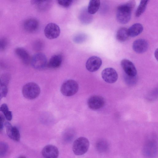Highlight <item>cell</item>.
<instances>
[{
    "mask_svg": "<svg viewBox=\"0 0 158 158\" xmlns=\"http://www.w3.org/2000/svg\"><path fill=\"white\" fill-rule=\"evenodd\" d=\"M135 4V1L130 0L118 6L116 12V18L118 21L122 24L128 23L131 18V11Z\"/></svg>",
    "mask_w": 158,
    "mask_h": 158,
    "instance_id": "1",
    "label": "cell"
},
{
    "mask_svg": "<svg viewBox=\"0 0 158 158\" xmlns=\"http://www.w3.org/2000/svg\"><path fill=\"white\" fill-rule=\"evenodd\" d=\"M40 92L39 86L33 82L26 84L23 86L22 89L23 96L29 100L34 99L37 98L40 94Z\"/></svg>",
    "mask_w": 158,
    "mask_h": 158,
    "instance_id": "2",
    "label": "cell"
},
{
    "mask_svg": "<svg viewBox=\"0 0 158 158\" xmlns=\"http://www.w3.org/2000/svg\"><path fill=\"white\" fill-rule=\"evenodd\" d=\"M89 143L88 139L84 137H80L76 139L73 145V150L77 155H81L88 151Z\"/></svg>",
    "mask_w": 158,
    "mask_h": 158,
    "instance_id": "3",
    "label": "cell"
},
{
    "mask_svg": "<svg viewBox=\"0 0 158 158\" xmlns=\"http://www.w3.org/2000/svg\"><path fill=\"white\" fill-rule=\"evenodd\" d=\"M79 85L75 81L69 79L64 81L60 89L62 94L66 96H71L76 94L78 91Z\"/></svg>",
    "mask_w": 158,
    "mask_h": 158,
    "instance_id": "4",
    "label": "cell"
},
{
    "mask_svg": "<svg viewBox=\"0 0 158 158\" xmlns=\"http://www.w3.org/2000/svg\"><path fill=\"white\" fill-rule=\"evenodd\" d=\"M48 61L45 55L41 52L35 54L31 58V64L35 69L41 70L47 67Z\"/></svg>",
    "mask_w": 158,
    "mask_h": 158,
    "instance_id": "5",
    "label": "cell"
},
{
    "mask_svg": "<svg viewBox=\"0 0 158 158\" xmlns=\"http://www.w3.org/2000/svg\"><path fill=\"white\" fill-rule=\"evenodd\" d=\"M44 32L47 38L49 39H53L59 37L60 31L59 27L57 24L50 23L45 27Z\"/></svg>",
    "mask_w": 158,
    "mask_h": 158,
    "instance_id": "6",
    "label": "cell"
},
{
    "mask_svg": "<svg viewBox=\"0 0 158 158\" xmlns=\"http://www.w3.org/2000/svg\"><path fill=\"white\" fill-rule=\"evenodd\" d=\"M101 74L103 80L109 83L115 82L118 78V75L117 72L112 68L105 69L102 71Z\"/></svg>",
    "mask_w": 158,
    "mask_h": 158,
    "instance_id": "7",
    "label": "cell"
},
{
    "mask_svg": "<svg viewBox=\"0 0 158 158\" xmlns=\"http://www.w3.org/2000/svg\"><path fill=\"white\" fill-rule=\"evenodd\" d=\"M87 103L90 109L97 110L103 107L105 101L103 97L100 96L93 95L88 99Z\"/></svg>",
    "mask_w": 158,
    "mask_h": 158,
    "instance_id": "8",
    "label": "cell"
},
{
    "mask_svg": "<svg viewBox=\"0 0 158 158\" xmlns=\"http://www.w3.org/2000/svg\"><path fill=\"white\" fill-rule=\"evenodd\" d=\"M102 63V60L100 57L93 56L88 59L86 63L85 66L89 71L94 72L99 69Z\"/></svg>",
    "mask_w": 158,
    "mask_h": 158,
    "instance_id": "9",
    "label": "cell"
},
{
    "mask_svg": "<svg viewBox=\"0 0 158 158\" xmlns=\"http://www.w3.org/2000/svg\"><path fill=\"white\" fill-rule=\"evenodd\" d=\"M121 66L127 76L134 77L137 75L136 68L133 63L126 59L122 60L121 62Z\"/></svg>",
    "mask_w": 158,
    "mask_h": 158,
    "instance_id": "10",
    "label": "cell"
},
{
    "mask_svg": "<svg viewBox=\"0 0 158 158\" xmlns=\"http://www.w3.org/2000/svg\"><path fill=\"white\" fill-rule=\"evenodd\" d=\"M59 151L54 145L49 144L45 146L42 151V154L44 158H57Z\"/></svg>",
    "mask_w": 158,
    "mask_h": 158,
    "instance_id": "11",
    "label": "cell"
},
{
    "mask_svg": "<svg viewBox=\"0 0 158 158\" xmlns=\"http://www.w3.org/2000/svg\"><path fill=\"white\" fill-rule=\"evenodd\" d=\"M148 47V42L143 39L135 40L132 44L134 51L138 53H143L147 50Z\"/></svg>",
    "mask_w": 158,
    "mask_h": 158,
    "instance_id": "12",
    "label": "cell"
},
{
    "mask_svg": "<svg viewBox=\"0 0 158 158\" xmlns=\"http://www.w3.org/2000/svg\"><path fill=\"white\" fill-rule=\"evenodd\" d=\"M15 53L18 57L23 64L28 65L31 63V58L27 51L23 48H17L15 51Z\"/></svg>",
    "mask_w": 158,
    "mask_h": 158,
    "instance_id": "13",
    "label": "cell"
},
{
    "mask_svg": "<svg viewBox=\"0 0 158 158\" xmlns=\"http://www.w3.org/2000/svg\"><path fill=\"white\" fill-rule=\"evenodd\" d=\"M7 134L10 138L16 141H19L20 139V134L18 128L13 126L9 122L5 123Z\"/></svg>",
    "mask_w": 158,
    "mask_h": 158,
    "instance_id": "14",
    "label": "cell"
},
{
    "mask_svg": "<svg viewBox=\"0 0 158 158\" xmlns=\"http://www.w3.org/2000/svg\"><path fill=\"white\" fill-rule=\"evenodd\" d=\"M39 27L38 21L33 18L27 19L23 23V27L27 32L33 33L36 31Z\"/></svg>",
    "mask_w": 158,
    "mask_h": 158,
    "instance_id": "15",
    "label": "cell"
},
{
    "mask_svg": "<svg viewBox=\"0 0 158 158\" xmlns=\"http://www.w3.org/2000/svg\"><path fill=\"white\" fill-rule=\"evenodd\" d=\"M62 61V56L60 54L52 56L48 62L47 67L52 69L59 68L61 65Z\"/></svg>",
    "mask_w": 158,
    "mask_h": 158,
    "instance_id": "16",
    "label": "cell"
},
{
    "mask_svg": "<svg viewBox=\"0 0 158 158\" xmlns=\"http://www.w3.org/2000/svg\"><path fill=\"white\" fill-rule=\"evenodd\" d=\"M143 30L142 25L139 23H135L128 29L129 36L135 37L140 34Z\"/></svg>",
    "mask_w": 158,
    "mask_h": 158,
    "instance_id": "17",
    "label": "cell"
},
{
    "mask_svg": "<svg viewBox=\"0 0 158 158\" xmlns=\"http://www.w3.org/2000/svg\"><path fill=\"white\" fill-rule=\"evenodd\" d=\"M100 4L99 0H91L89 1L87 11L90 15L95 14L98 10Z\"/></svg>",
    "mask_w": 158,
    "mask_h": 158,
    "instance_id": "18",
    "label": "cell"
},
{
    "mask_svg": "<svg viewBox=\"0 0 158 158\" xmlns=\"http://www.w3.org/2000/svg\"><path fill=\"white\" fill-rule=\"evenodd\" d=\"M128 29L125 27H122L119 29L116 34V38L118 40L124 42L127 40L129 37Z\"/></svg>",
    "mask_w": 158,
    "mask_h": 158,
    "instance_id": "19",
    "label": "cell"
},
{
    "mask_svg": "<svg viewBox=\"0 0 158 158\" xmlns=\"http://www.w3.org/2000/svg\"><path fill=\"white\" fill-rule=\"evenodd\" d=\"M149 1L141 0L135 13V16L139 17L145 11Z\"/></svg>",
    "mask_w": 158,
    "mask_h": 158,
    "instance_id": "20",
    "label": "cell"
},
{
    "mask_svg": "<svg viewBox=\"0 0 158 158\" xmlns=\"http://www.w3.org/2000/svg\"><path fill=\"white\" fill-rule=\"evenodd\" d=\"M0 111L3 113L7 120L10 121L12 119V112L9 110L8 106L6 104L3 103L1 105Z\"/></svg>",
    "mask_w": 158,
    "mask_h": 158,
    "instance_id": "21",
    "label": "cell"
},
{
    "mask_svg": "<svg viewBox=\"0 0 158 158\" xmlns=\"http://www.w3.org/2000/svg\"><path fill=\"white\" fill-rule=\"evenodd\" d=\"M87 12V10H84L81 12L80 16V20L83 23L87 24L90 22L91 17Z\"/></svg>",
    "mask_w": 158,
    "mask_h": 158,
    "instance_id": "22",
    "label": "cell"
},
{
    "mask_svg": "<svg viewBox=\"0 0 158 158\" xmlns=\"http://www.w3.org/2000/svg\"><path fill=\"white\" fill-rule=\"evenodd\" d=\"M96 147L98 151L100 152H104L108 149V144L106 141L100 140L96 143Z\"/></svg>",
    "mask_w": 158,
    "mask_h": 158,
    "instance_id": "23",
    "label": "cell"
},
{
    "mask_svg": "<svg viewBox=\"0 0 158 158\" xmlns=\"http://www.w3.org/2000/svg\"><path fill=\"white\" fill-rule=\"evenodd\" d=\"M8 89L6 84L3 82L0 83V100L7 95Z\"/></svg>",
    "mask_w": 158,
    "mask_h": 158,
    "instance_id": "24",
    "label": "cell"
},
{
    "mask_svg": "<svg viewBox=\"0 0 158 158\" xmlns=\"http://www.w3.org/2000/svg\"><path fill=\"white\" fill-rule=\"evenodd\" d=\"M8 146L5 142L0 143V157H4L8 151Z\"/></svg>",
    "mask_w": 158,
    "mask_h": 158,
    "instance_id": "25",
    "label": "cell"
},
{
    "mask_svg": "<svg viewBox=\"0 0 158 158\" xmlns=\"http://www.w3.org/2000/svg\"><path fill=\"white\" fill-rule=\"evenodd\" d=\"M86 38V36L85 35L80 34L75 36L73 38V40L76 43H81L84 41Z\"/></svg>",
    "mask_w": 158,
    "mask_h": 158,
    "instance_id": "26",
    "label": "cell"
},
{
    "mask_svg": "<svg viewBox=\"0 0 158 158\" xmlns=\"http://www.w3.org/2000/svg\"><path fill=\"white\" fill-rule=\"evenodd\" d=\"M43 45V42L41 40H37L33 44V48L36 51H40L42 49Z\"/></svg>",
    "mask_w": 158,
    "mask_h": 158,
    "instance_id": "27",
    "label": "cell"
},
{
    "mask_svg": "<svg viewBox=\"0 0 158 158\" xmlns=\"http://www.w3.org/2000/svg\"><path fill=\"white\" fill-rule=\"evenodd\" d=\"M58 3L60 5L64 7H68L72 3V0H59L57 1Z\"/></svg>",
    "mask_w": 158,
    "mask_h": 158,
    "instance_id": "28",
    "label": "cell"
},
{
    "mask_svg": "<svg viewBox=\"0 0 158 158\" xmlns=\"http://www.w3.org/2000/svg\"><path fill=\"white\" fill-rule=\"evenodd\" d=\"M8 43V41L6 39H0V51H3L6 48Z\"/></svg>",
    "mask_w": 158,
    "mask_h": 158,
    "instance_id": "29",
    "label": "cell"
},
{
    "mask_svg": "<svg viewBox=\"0 0 158 158\" xmlns=\"http://www.w3.org/2000/svg\"><path fill=\"white\" fill-rule=\"evenodd\" d=\"M158 51H157V49H156V50H155L154 53V55L155 56V58L157 60L158 59Z\"/></svg>",
    "mask_w": 158,
    "mask_h": 158,
    "instance_id": "30",
    "label": "cell"
},
{
    "mask_svg": "<svg viewBox=\"0 0 158 158\" xmlns=\"http://www.w3.org/2000/svg\"><path fill=\"white\" fill-rule=\"evenodd\" d=\"M19 158H26L24 156H21L19 157Z\"/></svg>",
    "mask_w": 158,
    "mask_h": 158,
    "instance_id": "31",
    "label": "cell"
},
{
    "mask_svg": "<svg viewBox=\"0 0 158 158\" xmlns=\"http://www.w3.org/2000/svg\"></svg>",
    "mask_w": 158,
    "mask_h": 158,
    "instance_id": "32",
    "label": "cell"
}]
</instances>
